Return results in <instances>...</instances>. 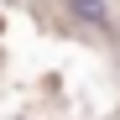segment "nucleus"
<instances>
[{"label": "nucleus", "instance_id": "1", "mask_svg": "<svg viewBox=\"0 0 120 120\" xmlns=\"http://www.w3.org/2000/svg\"><path fill=\"white\" fill-rule=\"evenodd\" d=\"M68 11L84 26H110V5H105V0H68Z\"/></svg>", "mask_w": 120, "mask_h": 120}]
</instances>
